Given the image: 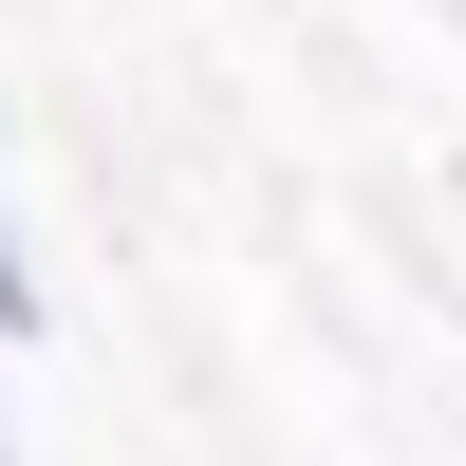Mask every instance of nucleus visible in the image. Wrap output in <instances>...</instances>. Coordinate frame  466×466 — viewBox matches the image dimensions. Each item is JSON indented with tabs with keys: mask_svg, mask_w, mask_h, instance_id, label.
Here are the masks:
<instances>
[{
	"mask_svg": "<svg viewBox=\"0 0 466 466\" xmlns=\"http://www.w3.org/2000/svg\"><path fill=\"white\" fill-rule=\"evenodd\" d=\"M0 466H19V430H0Z\"/></svg>",
	"mask_w": 466,
	"mask_h": 466,
	"instance_id": "f03ea898",
	"label": "nucleus"
},
{
	"mask_svg": "<svg viewBox=\"0 0 466 466\" xmlns=\"http://www.w3.org/2000/svg\"><path fill=\"white\" fill-rule=\"evenodd\" d=\"M37 318H56V299H37V261H19V206H0V355H19Z\"/></svg>",
	"mask_w": 466,
	"mask_h": 466,
	"instance_id": "f257e3e1",
	"label": "nucleus"
}]
</instances>
